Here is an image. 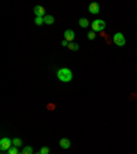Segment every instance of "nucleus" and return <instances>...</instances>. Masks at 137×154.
<instances>
[{
	"mask_svg": "<svg viewBox=\"0 0 137 154\" xmlns=\"http://www.w3.org/2000/svg\"><path fill=\"white\" fill-rule=\"evenodd\" d=\"M56 77L59 79V81L62 83H69L73 80V72L69 69V67H60L58 72H56Z\"/></svg>",
	"mask_w": 137,
	"mask_h": 154,
	"instance_id": "obj_1",
	"label": "nucleus"
},
{
	"mask_svg": "<svg viewBox=\"0 0 137 154\" xmlns=\"http://www.w3.org/2000/svg\"><path fill=\"white\" fill-rule=\"evenodd\" d=\"M90 26H92V30L93 32H102L106 29V22L103 20H95V21H92Z\"/></svg>",
	"mask_w": 137,
	"mask_h": 154,
	"instance_id": "obj_2",
	"label": "nucleus"
},
{
	"mask_svg": "<svg viewBox=\"0 0 137 154\" xmlns=\"http://www.w3.org/2000/svg\"><path fill=\"white\" fill-rule=\"evenodd\" d=\"M113 40H114V44H117L118 47H123L126 44V39H125V36L122 35L121 32H118V33H115L114 35V37H113Z\"/></svg>",
	"mask_w": 137,
	"mask_h": 154,
	"instance_id": "obj_3",
	"label": "nucleus"
},
{
	"mask_svg": "<svg viewBox=\"0 0 137 154\" xmlns=\"http://www.w3.org/2000/svg\"><path fill=\"white\" fill-rule=\"evenodd\" d=\"M11 147H12V139L3 138L0 140V150L1 151H8Z\"/></svg>",
	"mask_w": 137,
	"mask_h": 154,
	"instance_id": "obj_4",
	"label": "nucleus"
},
{
	"mask_svg": "<svg viewBox=\"0 0 137 154\" xmlns=\"http://www.w3.org/2000/svg\"><path fill=\"white\" fill-rule=\"evenodd\" d=\"M74 37H75V33H74V30H71V29H67V30H65V33H63V39L67 40L69 43H73V41H74Z\"/></svg>",
	"mask_w": 137,
	"mask_h": 154,
	"instance_id": "obj_5",
	"label": "nucleus"
},
{
	"mask_svg": "<svg viewBox=\"0 0 137 154\" xmlns=\"http://www.w3.org/2000/svg\"><path fill=\"white\" fill-rule=\"evenodd\" d=\"M88 11H89L90 14H99V12H100V6H99V3H96V1L90 3L89 7H88Z\"/></svg>",
	"mask_w": 137,
	"mask_h": 154,
	"instance_id": "obj_6",
	"label": "nucleus"
},
{
	"mask_svg": "<svg viewBox=\"0 0 137 154\" xmlns=\"http://www.w3.org/2000/svg\"><path fill=\"white\" fill-rule=\"evenodd\" d=\"M33 12L36 14V17H41V18L45 17V8H44L43 6H36V7L33 8Z\"/></svg>",
	"mask_w": 137,
	"mask_h": 154,
	"instance_id": "obj_7",
	"label": "nucleus"
},
{
	"mask_svg": "<svg viewBox=\"0 0 137 154\" xmlns=\"http://www.w3.org/2000/svg\"><path fill=\"white\" fill-rule=\"evenodd\" d=\"M59 145H60V147H62V149H69V147L71 146L70 140H69L67 138H62V139H60V142H59Z\"/></svg>",
	"mask_w": 137,
	"mask_h": 154,
	"instance_id": "obj_8",
	"label": "nucleus"
},
{
	"mask_svg": "<svg viewBox=\"0 0 137 154\" xmlns=\"http://www.w3.org/2000/svg\"><path fill=\"white\" fill-rule=\"evenodd\" d=\"M54 22H55L54 15H45V17H44V24H47V25H52Z\"/></svg>",
	"mask_w": 137,
	"mask_h": 154,
	"instance_id": "obj_9",
	"label": "nucleus"
},
{
	"mask_svg": "<svg viewBox=\"0 0 137 154\" xmlns=\"http://www.w3.org/2000/svg\"><path fill=\"white\" fill-rule=\"evenodd\" d=\"M78 24L81 28H88V26H89V21L86 20V18H80Z\"/></svg>",
	"mask_w": 137,
	"mask_h": 154,
	"instance_id": "obj_10",
	"label": "nucleus"
},
{
	"mask_svg": "<svg viewBox=\"0 0 137 154\" xmlns=\"http://www.w3.org/2000/svg\"><path fill=\"white\" fill-rule=\"evenodd\" d=\"M12 146H14V147H21V146H22V140H21L19 138L12 139Z\"/></svg>",
	"mask_w": 137,
	"mask_h": 154,
	"instance_id": "obj_11",
	"label": "nucleus"
},
{
	"mask_svg": "<svg viewBox=\"0 0 137 154\" xmlns=\"http://www.w3.org/2000/svg\"><path fill=\"white\" fill-rule=\"evenodd\" d=\"M67 48H69V50H71V51H77V50L80 48V46H78V44H75L74 41H73V43H69V47H67Z\"/></svg>",
	"mask_w": 137,
	"mask_h": 154,
	"instance_id": "obj_12",
	"label": "nucleus"
},
{
	"mask_svg": "<svg viewBox=\"0 0 137 154\" xmlns=\"http://www.w3.org/2000/svg\"><path fill=\"white\" fill-rule=\"evenodd\" d=\"M21 154H33V149L30 146H26V147H24V150H22Z\"/></svg>",
	"mask_w": 137,
	"mask_h": 154,
	"instance_id": "obj_13",
	"label": "nucleus"
},
{
	"mask_svg": "<svg viewBox=\"0 0 137 154\" xmlns=\"http://www.w3.org/2000/svg\"><path fill=\"white\" fill-rule=\"evenodd\" d=\"M34 24L37 25V26H40V25H43V24H44V18H41V17H36Z\"/></svg>",
	"mask_w": 137,
	"mask_h": 154,
	"instance_id": "obj_14",
	"label": "nucleus"
},
{
	"mask_svg": "<svg viewBox=\"0 0 137 154\" xmlns=\"http://www.w3.org/2000/svg\"><path fill=\"white\" fill-rule=\"evenodd\" d=\"M8 154H21L19 151H18V147H14L12 146L10 150H8Z\"/></svg>",
	"mask_w": 137,
	"mask_h": 154,
	"instance_id": "obj_15",
	"label": "nucleus"
},
{
	"mask_svg": "<svg viewBox=\"0 0 137 154\" xmlns=\"http://www.w3.org/2000/svg\"><path fill=\"white\" fill-rule=\"evenodd\" d=\"M40 153L41 154H49V147H47V146L41 147V149H40Z\"/></svg>",
	"mask_w": 137,
	"mask_h": 154,
	"instance_id": "obj_16",
	"label": "nucleus"
},
{
	"mask_svg": "<svg viewBox=\"0 0 137 154\" xmlns=\"http://www.w3.org/2000/svg\"><path fill=\"white\" fill-rule=\"evenodd\" d=\"M95 37H96V32H89V33H88V39L89 40H95Z\"/></svg>",
	"mask_w": 137,
	"mask_h": 154,
	"instance_id": "obj_17",
	"label": "nucleus"
},
{
	"mask_svg": "<svg viewBox=\"0 0 137 154\" xmlns=\"http://www.w3.org/2000/svg\"><path fill=\"white\" fill-rule=\"evenodd\" d=\"M62 46H63V47H69V41L63 39V40H62Z\"/></svg>",
	"mask_w": 137,
	"mask_h": 154,
	"instance_id": "obj_18",
	"label": "nucleus"
},
{
	"mask_svg": "<svg viewBox=\"0 0 137 154\" xmlns=\"http://www.w3.org/2000/svg\"><path fill=\"white\" fill-rule=\"evenodd\" d=\"M37 154H41V153H40V151H39V153H37Z\"/></svg>",
	"mask_w": 137,
	"mask_h": 154,
	"instance_id": "obj_19",
	"label": "nucleus"
}]
</instances>
